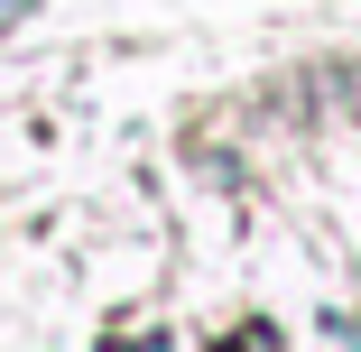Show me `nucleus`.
<instances>
[{"instance_id":"f257e3e1","label":"nucleus","mask_w":361,"mask_h":352,"mask_svg":"<svg viewBox=\"0 0 361 352\" xmlns=\"http://www.w3.org/2000/svg\"><path fill=\"white\" fill-rule=\"evenodd\" d=\"M19 10H28V0H0V19H19Z\"/></svg>"}]
</instances>
